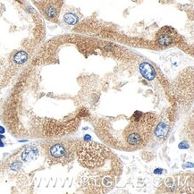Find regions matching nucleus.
Instances as JSON below:
<instances>
[{
	"label": "nucleus",
	"mask_w": 194,
	"mask_h": 194,
	"mask_svg": "<svg viewBox=\"0 0 194 194\" xmlns=\"http://www.w3.org/2000/svg\"><path fill=\"white\" fill-rule=\"evenodd\" d=\"M18 1H19L20 3H22V0H18Z\"/></svg>",
	"instance_id": "ddd939ff"
},
{
	"label": "nucleus",
	"mask_w": 194,
	"mask_h": 194,
	"mask_svg": "<svg viewBox=\"0 0 194 194\" xmlns=\"http://www.w3.org/2000/svg\"><path fill=\"white\" fill-rule=\"evenodd\" d=\"M38 154H39V152H38V149L36 148L30 147V148H26L22 152V159L23 161L28 162V161H31V160L36 158L37 156H38Z\"/></svg>",
	"instance_id": "6e6552de"
},
{
	"label": "nucleus",
	"mask_w": 194,
	"mask_h": 194,
	"mask_svg": "<svg viewBox=\"0 0 194 194\" xmlns=\"http://www.w3.org/2000/svg\"><path fill=\"white\" fill-rule=\"evenodd\" d=\"M64 20L66 23H68L70 25H73L78 22V17L72 13H67L64 16Z\"/></svg>",
	"instance_id": "9b49d317"
},
{
	"label": "nucleus",
	"mask_w": 194,
	"mask_h": 194,
	"mask_svg": "<svg viewBox=\"0 0 194 194\" xmlns=\"http://www.w3.org/2000/svg\"><path fill=\"white\" fill-rule=\"evenodd\" d=\"M116 174H111V170L105 172H86L81 178V188L90 193H108L116 184Z\"/></svg>",
	"instance_id": "7ed1b4c3"
},
{
	"label": "nucleus",
	"mask_w": 194,
	"mask_h": 194,
	"mask_svg": "<svg viewBox=\"0 0 194 194\" xmlns=\"http://www.w3.org/2000/svg\"><path fill=\"white\" fill-rule=\"evenodd\" d=\"M78 160L80 164L90 170L104 166L110 156V150L94 141H83L77 149Z\"/></svg>",
	"instance_id": "f03ea898"
},
{
	"label": "nucleus",
	"mask_w": 194,
	"mask_h": 194,
	"mask_svg": "<svg viewBox=\"0 0 194 194\" xmlns=\"http://www.w3.org/2000/svg\"><path fill=\"white\" fill-rule=\"evenodd\" d=\"M155 136L160 140H164L166 139V137L168 136V133H169V127L167 125H166L165 123H160L157 128L155 129Z\"/></svg>",
	"instance_id": "0eeeda50"
},
{
	"label": "nucleus",
	"mask_w": 194,
	"mask_h": 194,
	"mask_svg": "<svg viewBox=\"0 0 194 194\" xmlns=\"http://www.w3.org/2000/svg\"><path fill=\"white\" fill-rule=\"evenodd\" d=\"M193 175L191 174L177 175L164 180L161 193H193Z\"/></svg>",
	"instance_id": "20e7f679"
},
{
	"label": "nucleus",
	"mask_w": 194,
	"mask_h": 194,
	"mask_svg": "<svg viewBox=\"0 0 194 194\" xmlns=\"http://www.w3.org/2000/svg\"><path fill=\"white\" fill-rule=\"evenodd\" d=\"M174 41L173 37L168 33H162L157 37V43L162 46H168Z\"/></svg>",
	"instance_id": "1a4fd4ad"
},
{
	"label": "nucleus",
	"mask_w": 194,
	"mask_h": 194,
	"mask_svg": "<svg viewBox=\"0 0 194 194\" xmlns=\"http://www.w3.org/2000/svg\"><path fill=\"white\" fill-rule=\"evenodd\" d=\"M140 74L148 81H152L156 77V72L152 65L148 63H142L139 67Z\"/></svg>",
	"instance_id": "423d86ee"
},
{
	"label": "nucleus",
	"mask_w": 194,
	"mask_h": 194,
	"mask_svg": "<svg viewBox=\"0 0 194 194\" xmlns=\"http://www.w3.org/2000/svg\"><path fill=\"white\" fill-rule=\"evenodd\" d=\"M4 128H3V127H0V132H4Z\"/></svg>",
	"instance_id": "f8f14e48"
},
{
	"label": "nucleus",
	"mask_w": 194,
	"mask_h": 194,
	"mask_svg": "<svg viewBox=\"0 0 194 194\" xmlns=\"http://www.w3.org/2000/svg\"><path fill=\"white\" fill-rule=\"evenodd\" d=\"M156 116L150 113L136 112L131 118L130 123L123 131L122 137L125 141L122 145L126 143V149L128 147L131 148H138L147 144L152 129L155 125Z\"/></svg>",
	"instance_id": "f257e3e1"
},
{
	"label": "nucleus",
	"mask_w": 194,
	"mask_h": 194,
	"mask_svg": "<svg viewBox=\"0 0 194 194\" xmlns=\"http://www.w3.org/2000/svg\"><path fill=\"white\" fill-rule=\"evenodd\" d=\"M28 59V55L25 51H18L14 56H13V62L16 64V65H22L24 64Z\"/></svg>",
	"instance_id": "9d476101"
},
{
	"label": "nucleus",
	"mask_w": 194,
	"mask_h": 194,
	"mask_svg": "<svg viewBox=\"0 0 194 194\" xmlns=\"http://www.w3.org/2000/svg\"><path fill=\"white\" fill-rule=\"evenodd\" d=\"M49 155L50 157L57 161H70L72 159L74 151H73V145L71 144H61V143H57L54 144L50 147L49 150Z\"/></svg>",
	"instance_id": "39448f33"
}]
</instances>
